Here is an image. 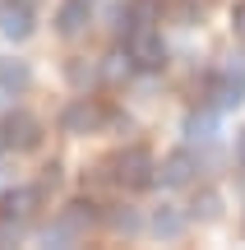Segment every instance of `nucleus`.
I'll return each instance as SVG.
<instances>
[{"instance_id": "1", "label": "nucleus", "mask_w": 245, "mask_h": 250, "mask_svg": "<svg viewBox=\"0 0 245 250\" xmlns=\"http://www.w3.org/2000/svg\"><path fill=\"white\" fill-rule=\"evenodd\" d=\"M125 51H130V61H134L139 74H157L167 65V42H162L157 28H134V33L125 37Z\"/></svg>"}, {"instance_id": "2", "label": "nucleus", "mask_w": 245, "mask_h": 250, "mask_svg": "<svg viewBox=\"0 0 245 250\" xmlns=\"http://www.w3.org/2000/svg\"><path fill=\"white\" fill-rule=\"evenodd\" d=\"M111 167H116V181H120V186H130V190H144V186H153V153H148V148H139V144H134V148H125V153H120V158L116 162H111Z\"/></svg>"}, {"instance_id": "3", "label": "nucleus", "mask_w": 245, "mask_h": 250, "mask_svg": "<svg viewBox=\"0 0 245 250\" xmlns=\"http://www.w3.org/2000/svg\"><path fill=\"white\" fill-rule=\"evenodd\" d=\"M204 102H208V107H218V111L241 107V102H245V79H241V74H231V70L208 74V79H204Z\"/></svg>"}, {"instance_id": "4", "label": "nucleus", "mask_w": 245, "mask_h": 250, "mask_svg": "<svg viewBox=\"0 0 245 250\" xmlns=\"http://www.w3.org/2000/svg\"><path fill=\"white\" fill-rule=\"evenodd\" d=\"M0 130H5V144H9V148H19V153L42 144V121L28 116V111H9V116L0 121Z\"/></svg>"}, {"instance_id": "5", "label": "nucleus", "mask_w": 245, "mask_h": 250, "mask_svg": "<svg viewBox=\"0 0 245 250\" xmlns=\"http://www.w3.org/2000/svg\"><path fill=\"white\" fill-rule=\"evenodd\" d=\"M102 121L107 116H102V107L93 98H74V102H65V111H60V130L65 134H88V130H97Z\"/></svg>"}, {"instance_id": "6", "label": "nucleus", "mask_w": 245, "mask_h": 250, "mask_svg": "<svg viewBox=\"0 0 245 250\" xmlns=\"http://www.w3.org/2000/svg\"><path fill=\"white\" fill-rule=\"evenodd\" d=\"M37 204H42V190H37V186L5 190V195H0V218H9V223H28V218L37 213Z\"/></svg>"}, {"instance_id": "7", "label": "nucleus", "mask_w": 245, "mask_h": 250, "mask_svg": "<svg viewBox=\"0 0 245 250\" xmlns=\"http://www.w3.org/2000/svg\"><path fill=\"white\" fill-rule=\"evenodd\" d=\"M0 33H5L9 42H23V37L33 33V5L5 0V5H0Z\"/></svg>"}, {"instance_id": "8", "label": "nucleus", "mask_w": 245, "mask_h": 250, "mask_svg": "<svg viewBox=\"0 0 245 250\" xmlns=\"http://www.w3.org/2000/svg\"><path fill=\"white\" fill-rule=\"evenodd\" d=\"M194 171H199V158H194L190 148H181V153H171V158L162 162V186H190L194 181Z\"/></svg>"}, {"instance_id": "9", "label": "nucleus", "mask_w": 245, "mask_h": 250, "mask_svg": "<svg viewBox=\"0 0 245 250\" xmlns=\"http://www.w3.org/2000/svg\"><path fill=\"white\" fill-rule=\"evenodd\" d=\"M56 28H60V37H79L88 28V0H65L56 14Z\"/></svg>"}, {"instance_id": "10", "label": "nucleus", "mask_w": 245, "mask_h": 250, "mask_svg": "<svg viewBox=\"0 0 245 250\" xmlns=\"http://www.w3.org/2000/svg\"><path fill=\"white\" fill-rule=\"evenodd\" d=\"M213 134H218V107L190 111V116H185V139H190V144H208Z\"/></svg>"}, {"instance_id": "11", "label": "nucleus", "mask_w": 245, "mask_h": 250, "mask_svg": "<svg viewBox=\"0 0 245 250\" xmlns=\"http://www.w3.org/2000/svg\"><path fill=\"white\" fill-rule=\"evenodd\" d=\"M60 218H65V223H70V227H74V232H79V236H83V232H88V227H93V223H97V218H102V213H97V199H74V204H70V208H65V213H60Z\"/></svg>"}, {"instance_id": "12", "label": "nucleus", "mask_w": 245, "mask_h": 250, "mask_svg": "<svg viewBox=\"0 0 245 250\" xmlns=\"http://www.w3.org/2000/svg\"><path fill=\"white\" fill-rule=\"evenodd\" d=\"M153 232L162 236V241H176V236L185 232V213H176L171 204H162V208L153 213Z\"/></svg>"}, {"instance_id": "13", "label": "nucleus", "mask_w": 245, "mask_h": 250, "mask_svg": "<svg viewBox=\"0 0 245 250\" xmlns=\"http://www.w3.org/2000/svg\"><path fill=\"white\" fill-rule=\"evenodd\" d=\"M28 83H33V74H28L23 61H0V88L5 93H23Z\"/></svg>"}, {"instance_id": "14", "label": "nucleus", "mask_w": 245, "mask_h": 250, "mask_svg": "<svg viewBox=\"0 0 245 250\" xmlns=\"http://www.w3.org/2000/svg\"><path fill=\"white\" fill-rule=\"evenodd\" d=\"M65 74H70L74 88H88V83H97L102 65H97V61H70V70H65Z\"/></svg>"}, {"instance_id": "15", "label": "nucleus", "mask_w": 245, "mask_h": 250, "mask_svg": "<svg viewBox=\"0 0 245 250\" xmlns=\"http://www.w3.org/2000/svg\"><path fill=\"white\" fill-rule=\"evenodd\" d=\"M130 9H134V28H153L162 19V5L157 0H130Z\"/></svg>"}, {"instance_id": "16", "label": "nucleus", "mask_w": 245, "mask_h": 250, "mask_svg": "<svg viewBox=\"0 0 245 250\" xmlns=\"http://www.w3.org/2000/svg\"><path fill=\"white\" fill-rule=\"evenodd\" d=\"M102 74H107V79H130V74H134V61H130V51H116V56H107V65H102Z\"/></svg>"}, {"instance_id": "17", "label": "nucleus", "mask_w": 245, "mask_h": 250, "mask_svg": "<svg viewBox=\"0 0 245 250\" xmlns=\"http://www.w3.org/2000/svg\"><path fill=\"white\" fill-rule=\"evenodd\" d=\"M218 213H222V199L213 195V190L194 195V204H190V218H204V223H208V218H218Z\"/></svg>"}, {"instance_id": "18", "label": "nucleus", "mask_w": 245, "mask_h": 250, "mask_svg": "<svg viewBox=\"0 0 245 250\" xmlns=\"http://www.w3.org/2000/svg\"><path fill=\"white\" fill-rule=\"evenodd\" d=\"M111 227H116V232H125V236H130V232H139V213H134L130 204H125V208H116V213H111Z\"/></svg>"}, {"instance_id": "19", "label": "nucleus", "mask_w": 245, "mask_h": 250, "mask_svg": "<svg viewBox=\"0 0 245 250\" xmlns=\"http://www.w3.org/2000/svg\"><path fill=\"white\" fill-rule=\"evenodd\" d=\"M46 186H60V162H46L42 167V190Z\"/></svg>"}, {"instance_id": "20", "label": "nucleus", "mask_w": 245, "mask_h": 250, "mask_svg": "<svg viewBox=\"0 0 245 250\" xmlns=\"http://www.w3.org/2000/svg\"><path fill=\"white\" fill-rule=\"evenodd\" d=\"M231 28H236V37H245V0L231 9Z\"/></svg>"}, {"instance_id": "21", "label": "nucleus", "mask_w": 245, "mask_h": 250, "mask_svg": "<svg viewBox=\"0 0 245 250\" xmlns=\"http://www.w3.org/2000/svg\"><path fill=\"white\" fill-rule=\"evenodd\" d=\"M236 162H241V167H245V130L236 134Z\"/></svg>"}, {"instance_id": "22", "label": "nucleus", "mask_w": 245, "mask_h": 250, "mask_svg": "<svg viewBox=\"0 0 245 250\" xmlns=\"http://www.w3.org/2000/svg\"><path fill=\"white\" fill-rule=\"evenodd\" d=\"M227 70H231V74H241V79H245V56H236V61H231Z\"/></svg>"}, {"instance_id": "23", "label": "nucleus", "mask_w": 245, "mask_h": 250, "mask_svg": "<svg viewBox=\"0 0 245 250\" xmlns=\"http://www.w3.org/2000/svg\"><path fill=\"white\" fill-rule=\"evenodd\" d=\"M5 148H9V144H5V130H0V153H5Z\"/></svg>"}]
</instances>
